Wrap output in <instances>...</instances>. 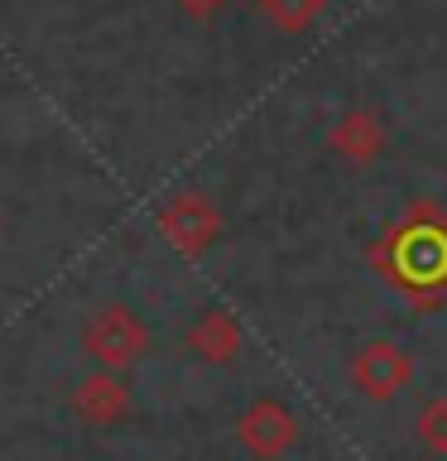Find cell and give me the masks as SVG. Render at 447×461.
<instances>
[{
	"label": "cell",
	"mask_w": 447,
	"mask_h": 461,
	"mask_svg": "<svg viewBox=\"0 0 447 461\" xmlns=\"http://www.w3.org/2000/svg\"><path fill=\"white\" fill-rule=\"evenodd\" d=\"M82 346H87V356H92L101 370L115 375V370L135 366V360L150 351V327H144V317L130 312L125 303H106V308L87 322Z\"/></svg>",
	"instance_id": "1"
},
{
	"label": "cell",
	"mask_w": 447,
	"mask_h": 461,
	"mask_svg": "<svg viewBox=\"0 0 447 461\" xmlns=\"http://www.w3.org/2000/svg\"><path fill=\"white\" fill-rule=\"evenodd\" d=\"M159 230H164V240L173 245L178 255H202L207 245L216 240V230H222V216H216V207L202 193H173L164 207H159Z\"/></svg>",
	"instance_id": "2"
},
{
	"label": "cell",
	"mask_w": 447,
	"mask_h": 461,
	"mask_svg": "<svg viewBox=\"0 0 447 461\" xmlns=\"http://www.w3.org/2000/svg\"><path fill=\"white\" fill-rule=\"evenodd\" d=\"M72 409H78L87 423L111 428L115 418H125V413H130V389L121 384V375L96 370V375H87V380L78 384V394H72Z\"/></svg>",
	"instance_id": "3"
},
{
	"label": "cell",
	"mask_w": 447,
	"mask_h": 461,
	"mask_svg": "<svg viewBox=\"0 0 447 461\" xmlns=\"http://www.w3.org/2000/svg\"><path fill=\"white\" fill-rule=\"evenodd\" d=\"M241 442L251 447L255 456H279L284 447L294 442V413L279 409V403H255V409L241 418Z\"/></svg>",
	"instance_id": "4"
},
{
	"label": "cell",
	"mask_w": 447,
	"mask_h": 461,
	"mask_svg": "<svg viewBox=\"0 0 447 461\" xmlns=\"http://www.w3.org/2000/svg\"><path fill=\"white\" fill-rule=\"evenodd\" d=\"M187 346H193L202 360H216V366H222V360H231V356H236V346H241L236 317L222 312V308L207 312V317H197V327L187 331Z\"/></svg>",
	"instance_id": "5"
},
{
	"label": "cell",
	"mask_w": 447,
	"mask_h": 461,
	"mask_svg": "<svg viewBox=\"0 0 447 461\" xmlns=\"http://www.w3.org/2000/svg\"><path fill=\"white\" fill-rule=\"evenodd\" d=\"M260 10H265V20L274 29H303L323 10V0H260Z\"/></svg>",
	"instance_id": "6"
},
{
	"label": "cell",
	"mask_w": 447,
	"mask_h": 461,
	"mask_svg": "<svg viewBox=\"0 0 447 461\" xmlns=\"http://www.w3.org/2000/svg\"><path fill=\"white\" fill-rule=\"evenodd\" d=\"M226 0H178V10L183 14H193V20H212L216 10H222Z\"/></svg>",
	"instance_id": "7"
}]
</instances>
